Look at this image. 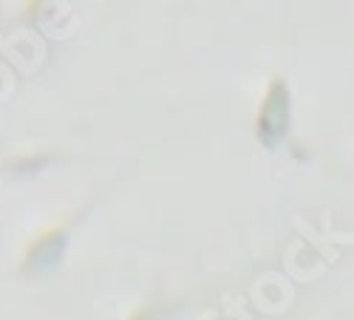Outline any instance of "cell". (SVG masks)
I'll return each mask as SVG.
<instances>
[{
    "mask_svg": "<svg viewBox=\"0 0 354 320\" xmlns=\"http://www.w3.org/2000/svg\"><path fill=\"white\" fill-rule=\"evenodd\" d=\"M286 122H289L286 88H283V82H275L267 105H263V111H261V136L267 139L270 144H275L281 139V133L286 131Z\"/></svg>",
    "mask_w": 354,
    "mask_h": 320,
    "instance_id": "1",
    "label": "cell"
}]
</instances>
